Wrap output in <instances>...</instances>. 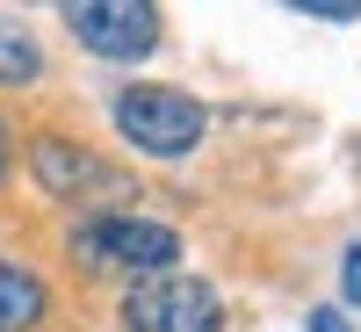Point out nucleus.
Masks as SVG:
<instances>
[{
    "label": "nucleus",
    "instance_id": "obj_1",
    "mask_svg": "<svg viewBox=\"0 0 361 332\" xmlns=\"http://www.w3.org/2000/svg\"><path fill=\"white\" fill-rule=\"evenodd\" d=\"M116 123L137 152H159V159H180L202 145V102H188L180 87H123V102H116Z\"/></svg>",
    "mask_w": 361,
    "mask_h": 332
},
{
    "label": "nucleus",
    "instance_id": "obj_2",
    "mask_svg": "<svg viewBox=\"0 0 361 332\" xmlns=\"http://www.w3.org/2000/svg\"><path fill=\"white\" fill-rule=\"evenodd\" d=\"M130 332H217L224 325V304L217 289L195 282V275H145L123 304Z\"/></svg>",
    "mask_w": 361,
    "mask_h": 332
},
{
    "label": "nucleus",
    "instance_id": "obj_3",
    "mask_svg": "<svg viewBox=\"0 0 361 332\" xmlns=\"http://www.w3.org/2000/svg\"><path fill=\"white\" fill-rule=\"evenodd\" d=\"M73 253L87 267H137V275H173L180 260V238L166 224H137V217H102V224H80Z\"/></svg>",
    "mask_w": 361,
    "mask_h": 332
},
{
    "label": "nucleus",
    "instance_id": "obj_4",
    "mask_svg": "<svg viewBox=\"0 0 361 332\" xmlns=\"http://www.w3.org/2000/svg\"><path fill=\"white\" fill-rule=\"evenodd\" d=\"M66 29L102 58H145L159 44V8H145V0H73Z\"/></svg>",
    "mask_w": 361,
    "mask_h": 332
},
{
    "label": "nucleus",
    "instance_id": "obj_5",
    "mask_svg": "<svg viewBox=\"0 0 361 332\" xmlns=\"http://www.w3.org/2000/svg\"><path fill=\"white\" fill-rule=\"evenodd\" d=\"M37 180H44L51 195H80V188H102L109 166L87 159L80 145H66V137H44V145H37Z\"/></svg>",
    "mask_w": 361,
    "mask_h": 332
},
{
    "label": "nucleus",
    "instance_id": "obj_6",
    "mask_svg": "<svg viewBox=\"0 0 361 332\" xmlns=\"http://www.w3.org/2000/svg\"><path fill=\"white\" fill-rule=\"evenodd\" d=\"M44 318V282L0 260V332H29Z\"/></svg>",
    "mask_w": 361,
    "mask_h": 332
},
{
    "label": "nucleus",
    "instance_id": "obj_7",
    "mask_svg": "<svg viewBox=\"0 0 361 332\" xmlns=\"http://www.w3.org/2000/svg\"><path fill=\"white\" fill-rule=\"evenodd\" d=\"M0 80H37V44L0 22Z\"/></svg>",
    "mask_w": 361,
    "mask_h": 332
},
{
    "label": "nucleus",
    "instance_id": "obj_8",
    "mask_svg": "<svg viewBox=\"0 0 361 332\" xmlns=\"http://www.w3.org/2000/svg\"><path fill=\"white\" fill-rule=\"evenodd\" d=\"M340 289H347V304H361V246H354L347 267H340Z\"/></svg>",
    "mask_w": 361,
    "mask_h": 332
},
{
    "label": "nucleus",
    "instance_id": "obj_9",
    "mask_svg": "<svg viewBox=\"0 0 361 332\" xmlns=\"http://www.w3.org/2000/svg\"><path fill=\"white\" fill-rule=\"evenodd\" d=\"M311 332H347V318L340 311H311Z\"/></svg>",
    "mask_w": 361,
    "mask_h": 332
},
{
    "label": "nucleus",
    "instance_id": "obj_10",
    "mask_svg": "<svg viewBox=\"0 0 361 332\" xmlns=\"http://www.w3.org/2000/svg\"><path fill=\"white\" fill-rule=\"evenodd\" d=\"M0 173H8V123H0Z\"/></svg>",
    "mask_w": 361,
    "mask_h": 332
}]
</instances>
